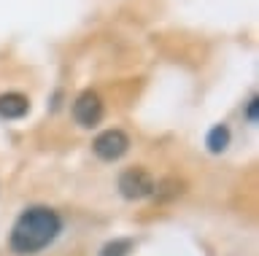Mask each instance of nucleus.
I'll return each mask as SVG.
<instances>
[{
  "instance_id": "f257e3e1",
  "label": "nucleus",
  "mask_w": 259,
  "mask_h": 256,
  "mask_svg": "<svg viewBox=\"0 0 259 256\" xmlns=\"http://www.w3.org/2000/svg\"><path fill=\"white\" fill-rule=\"evenodd\" d=\"M60 232H62L60 213L52 211L49 205H30L16 216L8 243H11L16 253L30 256V253H38L44 248H49Z\"/></svg>"
},
{
  "instance_id": "f03ea898",
  "label": "nucleus",
  "mask_w": 259,
  "mask_h": 256,
  "mask_svg": "<svg viewBox=\"0 0 259 256\" xmlns=\"http://www.w3.org/2000/svg\"><path fill=\"white\" fill-rule=\"evenodd\" d=\"M92 151L103 162H116V159H121L130 151V138H127V132L116 130V127L113 130H103L92 140Z\"/></svg>"
},
{
  "instance_id": "7ed1b4c3",
  "label": "nucleus",
  "mask_w": 259,
  "mask_h": 256,
  "mask_svg": "<svg viewBox=\"0 0 259 256\" xmlns=\"http://www.w3.org/2000/svg\"><path fill=\"white\" fill-rule=\"evenodd\" d=\"M151 191H154V178L143 167H127L119 175V194L124 199H143L151 197Z\"/></svg>"
},
{
  "instance_id": "20e7f679",
  "label": "nucleus",
  "mask_w": 259,
  "mask_h": 256,
  "mask_svg": "<svg viewBox=\"0 0 259 256\" xmlns=\"http://www.w3.org/2000/svg\"><path fill=\"white\" fill-rule=\"evenodd\" d=\"M103 114H105L103 100H100V94L92 92V89L81 92L76 97V103H73V119H76L81 127H97Z\"/></svg>"
},
{
  "instance_id": "39448f33",
  "label": "nucleus",
  "mask_w": 259,
  "mask_h": 256,
  "mask_svg": "<svg viewBox=\"0 0 259 256\" xmlns=\"http://www.w3.org/2000/svg\"><path fill=\"white\" fill-rule=\"evenodd\" d=\"M30 114V100L22 92H3L0 94V119H22Z\"/></svg>"
},
{
  "instance_id": "423d86ee",
  "label": "nucleus",
  "mask_w": 259,
  "mask_h": 256,
  "mask_svg": "<svg viewBox=\"0 0 259 256\" xmlns=\"http://www.w3.org/2000/svg\"><path fill=\"white\" fill-rule=\"evenodd\" d=\"M186 191V183L181 178H162V181H154V191L151 197H157L159 202H170V199H178Z\"/></svg>"
},
{
  "instance_id": "0eeeda50",
  "label": "nucleus",
  "mask_w": 259,
  "mask_h": 256,
  "mask_svg": "<svg viewBox=\"0 0 259 256\" xmlns=\"http://www.w3.org/2000/svg\"><path fill=\"white\" fill-rule=\"evenodd\" d=\"M205 146H208L210 154H222V151L230 146V127H227V124L210 127L208 135H205Z\"/></svg>"
},
{
  "instance_id": "6e6552de",
  "label": "nucleus",
  "mask_w": 259,
  "mask_h": 256,
  "mask_svg": "<svg viewBox=\"0 0 259 256\" xmlns=\"http://www.w3.org/2000/svg\"><path fill=\"white\" fill-rule=\"evenodd\" d=\"M130 251H133V240L130 237H116V240H111V243H105L100 248V256H127Z\"/></svg>"
},
{
  "instance_id": "1a4fd4ad",
  "label": "nucleus",
  "mask_w": 259,
  "mask_h": 256,
  "mask_svg": "<svg viewBox=\"0 0 259 256\" xmlns=\"http://www.w3.org/2000/svg\"><path fill=\"white\" fill-rule=\"evenodd\" d=\"M256 108H259V97L254 94V97L248 100V108H246V119H248L251 124H256Z\"/></svg>"
}]
</instances>
